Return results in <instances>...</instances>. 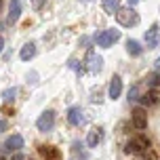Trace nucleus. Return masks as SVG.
Segmentation results:
<instances>
[{
  "label": "nucleus",
  "instance_id": "16",
  "mask_svg": "<svg viewBox=\"0 0 160 160\" xmlns=\"http://www.w3.org/2000/svg\"><path fill=\"white\" fill-rule=\"evenodd\" d=\"M127 53L131 57H139L141 53H143V47H141L137 40H127Z\"/></svg>",
  "mask_w": 160,
  "mask_h": 160
},
{
  "label": "nucleus",
  "instance_id": "15",
  "mask_svg": "<svg viewBox=\"0 0 160 160\" xmlns=\"http://www.w3.org/2000/svg\"><path fill=\"white\" fill-rule=\"evenodd\" d=\"M34 55H36V44H34V42H28V44H23V47H21L19 57H21L23 61H30Z\"/></svg>",
  "mask_w": 160,
  "mask_h": 160
},
{
  "label": "nucleus",
  "instance_id": "10",
  "mask_svg": "<svg viewBox=\"0 0 160 160\" xmlns=\"http://www.w3.org/2000/svg\"><path fill=\"white\" fill-rule=\"evenodd\" d=\"M101 139H103V131L101 128H93V131H88V135H87V145L88 148H97L101 143Z\"/></svg>",
  "mask_w": 160,
  "mask_h": 160
},
{
  "label": "nucleus",
  "instance_id": "8",
  "mask_svg": "<svg viewBox=\"0 0 160 160\" xmlns=\"http://www.w3.org/2000/svg\"><path fill=\"white\" fill-rule=\"evenodd\" d=\"M68 122L74 124V127L84 124V122H87V116H84V112H82V108H78V105L70 108V110H68Z\"/></svg>",
  "mask_w": 160,
  "mask_h": 160
},
{
  "label": "nucleus",
  "instance_id": "12",
  "mask_svg": "<svg viewBox=\"0 0 160 160\" xmlns=\"http://www.w3.org/2000/svg\"><path fill=\"white\" fill-rule=\"evenodd\" d=\"M40 154L44 156V160H61V152L53 145H40Z\"/></svg>",
  "mask_w": 160,
  "mask_h": 160
},
{
  "label": "nucleus",
  "instance_id": "28",
  "mask_svg": "<svg viewBox=\"0 0 160 160\" xmlns=\"http://www.w3.org/2000/svg\"><path fill=\"white\" fill-rule=\"evenodd\" d=\"M0 8H2V0H0Z\"/></svg>",
  "mask_w": 160,
  "mask_h": 160
},
{
  "label": "nucleus",
  "instance_id": "19",
  "mask_svg": "<svg viewBox=\"0 0 160 160\" xmlns=\"http://www.w3.org/2000/svg\"><path fill=\"white\" fill-rule=\"evenodd\" d=\"M15 95H17V88L13 87V88H7L4 93H2V99L7 101V103H11V101H15Z\"/></svg>",
  "mask_w": 160,
  "mask_h": 160
},
{
  "label": "nucleus",
  "instance_id": "2",
  "mask_svg": "<svg viewBox=\"0 0 160 160\" xmlns=\"http://www.w3.org/2000/svg\"><path fill=\"white\" fill-rule=\"evenodd\" d=\"M148 150H150V141L145 137H133L127 143V152L128 154H137V156H148Z\"/></svg>",
  "mask_w": 160,
  "mask_h": 160
},
{
  "label": "nucleus",
  "instance_id": "4",
  "mask_svg": "<svg viewBox=\"0 0 160 160\" xmlns=\"http://www.w3.org/2000/svg\"><path fill=\"white\" fill-rule=\"evenodd\" d=\"M36 127H38V131H42V133L53 131V127H55V112H53V110L42 112V114H40V118L36 120Z\"/></svg>",
  "mask_w": 160,
  "mask_h": 160
},
{
  "label": "nucleus",
  "instance_id": "21",
  "mask_svg": "<svg viewBox=\"0 0 160 160\" xmlns=\"http://www.w3.org/2000/svg\"><path fill=\"white\" fill-rule=\"evenodd\" d=\"M148 82H150V87H154V88H156V87H160V74H154L152 78L148 80Z\"/></svg>",
  "mask_w": 160,
  "mask_h": 160
},
{
  "label": "nucleus",
  "instance_id": "25",
  "mask_svg": "<svg viewBox=\"0 0 160 160\" xmlns=\"http://www.w3.org/2000/svg\"><path fill=\"white\" fill-rule=\"evenodd\" d=\"M154 68H156V70H160V57L156 59V61H154Z\"/></svg>",
  "mask_w": 160,
  "mask_h": 160
},
{
  "label": "nucleus",
  "instance_id": "29",
  "mask_svg": "<svg viewBox=\"0 0 160 160\" xmlns=\"http://www.w3.org/2000/svg\"><path fill=\"white\" fill-rule=\"evenodd\" d=\"M84 2H88V0H84Z\"/></svg>",
  "mask_w": 160,
  "mask_h": 160
},
{
  "label": "nucleus",
  "instance_id": "18",
  "mask_svg": "<svg viewBox=\"0 0 160 160\" xmlns=\"http://www.w3.org/2000/svg\"><path fill=\"white\" fill-rule=\"evenodd\" d=\"M72 152L76 154V156H80V158H82V160H88V154L84 152V150H82V143H78V141H76V143H74Z\"/></svg>",
  "mask_w": 160,
  "mask_h": 160
},
{
  "label": "nucleus",
  "instance_id": "9",
  "mask_svg": "<svg viewBox=\"0 0 160 160\" xmlns=\"http://www.w3.org/2000/svg\"><path fill=\"white\" fill-rule=\"evenodd\" d=\"M21 148H23V137L21 135H11L2 143V150H7V152H19Z\"/></svg>",
  "mask_w": 160,
  "mask_h": 160
},
{
  "label": "nucleus",
  "instance_id": "11",
  "mask_svg": "<svg viewBox=\"0 0 160 160\" xmlns=\"http://www.w3.org/2000/svg\"><path fill=\"white\" fill-rule=\"evenodd\" d=\"M108 93H110V99H118L120 97V93H122V78H120V76H114L112 78Z\"/></svg>",
  "mask_w": 160,
  "mask_h": 160
},
{
  "label": "nucleus",
  "instance_id": "23",
  "mask_svg": "<svg viewBox=\"0 0 160 160\" xmlns=\"http://www.w3.org/2000/svg\"><path fill=\"white\" fill-rule=\"evenodd\" d=\"M11 160H25V156H23V154H21V152H17V154H15V156H13V158H11Z\"/></svg>",
  "mask_w": 160,
  "mask_h": 160
},
{
  "label": "nucleus",
  "instance_id": "30",
  "mask_svg": "<svg viewBox=\"0 0 160 160\" xmlns=\"http://www.w3.org/2000/svg\"><path fill=\"white\" fill-rule=\"evenodd\" d=\"M0 160H4V158H0Z\"/></svg>",
  "mask_w": 160,
  "mask_h": 160
},
{
  "label": "nucleus",
  "instance_id": "7",
  "mask_svg": "<svg viewBox=\"0 0 160 160\" xmlns=\"http://www.w3.org/2000/svg\"><path fill=\"white\" fill-rule=\"evenodd\" d=\"M145 44H148V48H156L160 47V25L154 23L148 32H145Z\"/></svg>",
  "mask_w": 160,
  "mask_h": 160
},
{
  "label": "nucleus",
  "instance_id": "5",
  "mask_svg": "<svg viewBox=\"0 0 160 160\" xmlns=\"http://www.w3.org/2000/svg\"><path fill=\"white\" fill-rule=\"evenodd\" d=\"M87 70L91 74H99L103 70V57H99L95 51H88L87 53Z\"/></svg>",
  "mask_w": 160,
  "mask_h": 160
},
{
  "label": "nucleus",
  "instance_id": "13",
  "mask_svg": "<svg viewBox=\"0 0 160 160\" xmlns=\"http://www.w3.org/2000/svg\"><path fill=\"white\" fill-rule=\"evenodd\" d=\"M21 15V0H11V7H8V23H15Z\"/></svg>",
  "mask_w": 160,
  "mask_h": 160
},
{
  "label": "nucleus",
  "instance_id": "22",
  "mask_svg": "<svg viewBox=\"0 0 160 160\" xmlns=\"http://www.w3.org/2000/svg\"><path fill=\"white\" fill-rule=\"evenodd\" d=\"M70 68H74V70H76L78 74H82V65H78V61H74V59L70 61Z\"/></svg>",
  "mask_w": 160,
  "mask_h": 160
},
{
  "label": "nucleus",
  "instance_id": "26",
  "mask_svg": "<svg viewBox=\"0 0 160 160\" xmlns=\"http://www.w3.org/2000/svg\"><path fill=\"white\" fill-rule=\"evenodd\" d=\"M2 48H4V38L0 36V53H2Z\"/></svg>",
  "mask_w": 160,
  "mask_h": 160
},
{
  "label": "nucleus",
  "instance_id": "14",
  "mask_svg": "<svg viewBox=\"0 0 160 160\" xmlns=\"http://www.w3.org/2000/svg\"><path fill=\"white\" fill-rule=\"evenodd\" d=\"M160 101V93L156 91V88H152V91H148L143 97H141V103L143 105H156Z\"/></svg>",
  "mask_w": 160,
  "mask_h": 160
},
{
  "label": "nucleus",
  "instance_id": "3",
  "mask_svg": "<svg viewBox=\"0 0 160 160\" xmlns=\"http://www.w3.org/2000/svg\"><path fill=\"white\" fill-rule=\"evenodd\" d=\"M97 44L103 48H110L114 44V42H118L120 40V30H114V28H110V30H103L101 34H97Z\"/></svg>",
  "mask_w": 160,
  "mask_h": 160
},
{
  "label": "nucleus",
  "instance_id": "27",
  "mask_svg": "<svg viewBox=\"0 0 160 160\" xmlns=\"http://www.w3.org/2000/svg\"><path fill=\"white\" fill-rule=\"evenodd\" d=\"M137 2H139V0H128V7H135Z\"/></svg>",
  "mask_w": 160,
  "mask_h": 160
},
{
  "label": "nucleus",
  "instance_id": "17",
  "mask_svg": "<svg viewBox=\"0 0 160 160\" xmlns=\"http://www.w3.org/2000/svg\"><path fill=\"white\" fill-rule=\"evenodd\" d=\"M101 4H103V11L108 15H116L120 11V0H103Z\"/></svg>",
  "mask_w": 160,
  "mask_h": 160
},
{
  "label": "nucleus",
  "instance_id": "20",
  "mask_svg": "<svg viewBox=\"0 0 160 160\" xmlns=\"http://www.w3.org/2000/svg\"><path fill=\"white\" fill-rule=\"evenodd\" d=\"M137 95H139V87L135 84V87H131V91H128V101H137L139 99Z\"/></svg>",
  "mask_w": 160,
  "mask_h": 160
},
{
  "label": "nucleus",
  "instance_id": "1",
  "mask_svg": "<svg viewBox=\"0 0 160 160\" xmlns=\"http://www.w3.org/2000/svg\"><path fill=\"white\" fill-rule=\"evenodd\" d=\"M116 21L122 28H133L139 23V13L133 7H120V11L116 13Z\"/></svg>",
  "mask_w": 160,
  "mask_h": 160
},
{
  "label": "nucleus",
  "instance_id": "6",
  "mask_svg": "<svg viewBox=\"0 0 160 160\" xmlns=\"http://www.w3.org/2000/svg\"><path fill=\"white\" fill-rule=\"evenodd\" d=\"M131 120H133V127H135L137 131H143V128L148 127V114H145L143 108H135L133 114H131Z\"/></svg>",
  "mask_w": 160,
  "mask_h": 160
},
{
  "label": "nucleus",
  "instance_id": "24",
  "mask_svg": "<svg viewBox=\"0 0 160 160\" xmlns=\"http://www.w3.org/2000/svg\"><path fill=\"white\" fill-rule=\"evenodd\" d=\"M4 128H7V122H4V120H0V133H2Z\"/></svg>",
  "mask_w": 160,
  "mask_h": 160
}]
</instances>
